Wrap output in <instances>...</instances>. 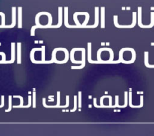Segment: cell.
<instances>
[{
  "label": "cell",
  "mask_w": 154,
  "mask_h": 136,
  "mask_svg": "<svg viewBox=\"0 0 154 136\" xmlns=\"http://www.w3.org/2000/svg\"><path fill=\"white\" fill-rule=\"evenodd\" d=\"M68 11H67V8H65V20H64V23H65V26H67L69 25V23H68V14H67Z\"/></svg>",
  "instance_id": "16"
},
{
  "label": "cell",
  "mask_w": 154,
  "mask_h": 136,
  "mask_svg": "<svg viewBox=\"0 0 154 136\" xmlns=\"http://www.w3.org/2000/svg\"><path fill=\"white\" fill-rule=\"evenodd\" d=\"M41 51H42V64H43L44 63H45V45H43V46H42V50H41Z\"/></svg>",
  "instance_id": "15"
},
{
  "label": "cell",
  "mask_w": 154,
  "mask_h": 136,
  "mask_svg": "<svg viewBox=\"0 0 154 136\" xmlns=\"http://www.w3.org/2000/svg\"><path fill=\"white\" fill-rule=\"evenodd\" d=\"M0 15H1V17H2V24H1V26H2V27L4 28V26H5V14L2 12H0Z\"/></svg>",
  "instance_id": "19"
},
{
  "label": "cell",
  "mask_w": 154,
  "mask_h": 136,
  "mask_svg": "<svg viewBox=\"0 0 154 136\" xmlns=\"http://www.w3.org/2000/svg\"><path fill=\"white\" fill-rule=\"evenodd\" d=\"M136 13L134 12L133 13V22L130 25H121V24H119L118 23V21H117V19H118V16L117 15H115L114 16L113 19H114V25H115L116 27L117 28H133L134 26L136 25V16H135Z\"/></svg>",
  "instance_id": "2"
},
{
  "label": "cell",
  "mask_w": 154,
  "mask_h": 136,
  "mask_svg": "<svg viewBox=\"0 0 154 136\" xmlns=\"http://www.w3.org/2000/svg\"><path fill=\"white\" fill-rule=\"evenodd\" d=\"M38 28V26L37 25H35V26H32L31 28V36H35V29Z\"/></svg>",
  "instance_id": "22"
},
{
  "label": "cell",
  "mask_w": 154,
  "mask_h": 136,
  "mask_svg": "<svg viewBox=\"0 0 154 136\" xmlns=\"http://www.w3.org/2000/svg\"><path fill=\"white\" fill-rule=\"evenodd\" d=\"M13 97H14V98H20V105H14V106H13L12 107H14V108H20V107L23 105V97L20 95H14L13 96Z\"/></svg>",
  "instance_id": "11"
},
{
  "label": "cell",
  "mask_w": 154,
  "mask_h": 136,
  "mask_svg": "<svg viewBox=\"0 0 154 136\" xmlns=\"http://www.w3.org/2000/svg\"><path fill=\"white\" fill-rule=\"evenodd\" d=\"M66 103L65 105H62L60 106V91H57V104L56 105H47L46 104V99L44 97L42 99V101H43V106L45 108H67L69 107V95H66Z\"/></svg>",
  "instance_id": "1"
},
{
  "label": "cell",
  "mask_w": 154,
  "mask_h": 136,
  "mask_svg": "<svg viewBox=\"0 0 154 136\" xmlns=\"http://www.w3.org/2000/svg\"><path fill=\"white\" fill-rule=\"evenodd\" d=\"M85 50L82 51V63H81L80 66H71V69H82L83 67H85Z\"/></svg>",
  "instance_id": "4"
},
{
  "label": "cell",
  "mask_w": 154,
  "mask_h": 136,
  "mask_svg": "<svg viewBox=\"0 0 154 136\" xmlns=\"http://www.w3.org/2000/svg\"><path fill=\"white\" fill-rule=\"evenodd\" d=\"M17 63H21V43L18 42L17 46Z\"/></svg>",
  "instance_id": "9"
},
{
  "label": "cell",
  "mask_w": 154,
  "mask_h": 136,
  "mask_svg": "<svg viewBox=\"0 0 154 136\" xmlns=\"http://www.w3.org/2000/svg\"><path fill=\"white\" fill-rule=\"evenodd\" d=\"M77 110V95H74V107L70 112H75Z\"/></svg>",
  "instance_id": "17"
},
{
  "label": "cell",
  "mask_w": 154,
  "mask_h": 136,
  "mask_svg": "<svg viewBox=\"0 0 154 136\" xmlns=\"http://www.w3.org/2000/svg\"><path fill=\"white\" fill-rule=\"evenodd\" d=\"M16 25V10L14 7L12 8V23L11 25H5L4 28H13Z\"/></svg>",
  "instance_id": "8"
},
{
  "label": "cell",
  "mask_w": 154,
  "mask_h": 136,
  "mask_svg": "<svg viewBox=\"0 0 154 136\" xmlns=\"http://www.w3.org/2000/svg\"><path fill=\"white\" fill-rule=\"evenodd\" d=\"M105 10L104 8H101V28H105Z\"/></svg>",
  "instance_id": "12"
},
{
  "label": "cell",
  "mask_w": 154,
  "mask_h": 136,
  "mask_svg": "<svg viewBox=\"0 0 154 136\" xmlns=\"http://www.w3.org/2000/svg\"><path fill=\"white\" fill-rule=\"evenodd\" d=\"M15 60V43L11 42V59L8 61L5 60L3 63H13Z\"/></svg>",
  "instance_id": "3"
},
{
  "label": "cell",
  "mask_w": 154,
  "mask_h": 136,
  "mask_svg": "<svg viewBox=\"0 0 154 136\" xmlns=\"http://www.w3.org/2000/svg\"><path fill=\"white\" fill-rule=\"evenodd\" d=\"M58 9V23L57 25H51L48 28H59L62 26V8L60 7Z\"/></svg>",
  "instance_id": "5"
},
{
  "label": "cell",
  "mask_w": 154,
  "mask_h": 136,
  "mask_svg": "<svg viewBox=\"0 0 154 136\" xmlns=\"http://www.w3.org/2000/svg\"><path fill=\"white\" fill-rule=\"evenodd\" d=\"M88 61L89 62V63H100L99 61H94L91 59V42H88Z\"/></svg>",
  "instance_id": "7"
},
{
  "label": "cell",
  "mask_w": 154,
  "mask_h": 136,
  "mask_svg": "<svg viewBox=\"0 0 154 136\" xmlns=\"http://www.w3.org/2000/svg\"><path fill=\"white\" fill-rule=\"evenodd\" d=\"M18 28H22L23 26V22H22V8H18Z\"/></svg>",
  "instance_id": "10"
},
{
  "label": "cell",
  "mask_w": 154,
  "mask_h": 136,
  "mask_svg": "<svg viewBox=\"0 0 154 136\" xmlns=\"http://www.w3.org/2000/svg\"><path fill=\"white\" fill-rule=\"evenodd\" d=\"M41 50H42V47H41V48H32V49L31 50L30 60H31V61H32L33 63H36V64H38V63H41V64H42V60H40V61H38V60H35V59H34V53H35L36 51H41Z\"/></svg>",
  "instance_id": "6"
},
{
  "label": "cell",
  "mask_w": 154,
  "mask_h": 136,
  "mask_svg": "<svg viewBox=\"0 0 154 136\" xmlns=\"http://www.w3.org/2000/svg\"><path fill=\"white\" fill-rule=\"evenodd\" d=\"M12 97L13 96L9 95L8 96V99H9V103H8V108L7 110H5V112H10L12 109Z\"/></svg>",
  "instance_id": "13"
},
{
  "label": "cell",
  "mask_w": 154,
  "mask_h": 136,
  "mask_svg": "<svg viewBox=\"0 0 154 136\" xmlns=\"http://www.w3.org/2000/svg\"><path fill=\"white\" fill-rule=\"evenodd\" d=\"M139 16H138V26L140 27L143 28V25L141 24V11H140V8H139Z\"/></svg>",
  "instance_id": "20"
},
{
  "label": "cell",
  "mask_w": 154,
  "mask_h": 136,
  "mask_svg": "<svg viewBox=\"0 0 154 136\" xmlns=\"http://www.w3.org/2000/svg\"><path fill=\"white\" fill-rule=\"evenodd\" d=\"M32 107L33 108H35L36 107V93H35V91H34V92L32 93Z\"/></svg>",
  "instance_id": "14"
},
{
  "label": "cell",
  "mask_w": 154,
  "mask_h": 136,
  "mask_svg": "<svg viewBox=\"0 0 154 136\" xmlns=\"http://www.w3.org/2000/svg\"><path fill=\"white\" fill-rule=\"evenodd\" d=\"M0 45H1V42H0ZM0 55L2 57V60L3 61V63H4V62L5 61V60H6V54H5V52H2V51H0Z\"/></svg>",
  "instance_id": "21"
},
{
  "label": "cell",
  "mask_w": 154,
  "mask_h": 136,
  "mask_svg": "<svg viewBox=\"0 0 154 136\" xmlns=\"http://www.w3.org/2000/svg\"><path fill=\"white\" fill-rule=\"evenodd\" d=\"M78 99H79V103H78V107L80 108L82 107V92L79 91L78 92Z\"/></svg>",
  "instance_id": "18"
}]
</instances>
